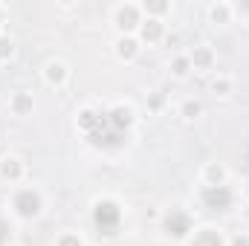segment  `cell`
Masks as SVG:
<instances>
[{"label": "cell", "mask_w": 249, "mask_h": 246, "mask_svg": "<svg viewBox=\"0 0 249 246\" xmlns=\"http://www.w3.org/2000/svg\"><path fill=\"white\" fill-rule=\"evenodd\" d=\"M122 206L116 200H96L93 203V226L102 238H113L122 229Z\"/></svg>", "instance_id": "obj_1"}, {"label": "cell", "mask_w": 249, "mask_h": 246, "mask_svg": "<svg viewBox=\"0 0 249 246\" xmlns=\"http://www.w3.org/2000/svg\"><path fill=\"white\" fill-rule=\"evenodd\" d=\"M87 139H90V145L99 148V151H119L124 142H127V133H119L116 127H110L107 119H105V110H99V122H96V127L87 133Z\"/></svg>", "instance_id": "obj_2"}, {"label": "cell", "mask_w": 249, "mask_h": 246, "mask_svg": "<svg viewBox=\"0 0 249 246\" xmlns=\"http://www.w3.org/2000/svg\"><path fill=\"white\" fill-rule=\"evenodd\" d=\"M12 209H15L18 217L32 220V217L41 214V209H44V197H41L38 188H20V191L12 197Z\"/></svg>", "instance_id": "obj_3"}, {"label": "cell", "mask_w": 249, "mask_h": 246, "mask_svg": "<svg viewBox=\"0 0 249 246\" xmlns=\"http://www.w3.org/2000/svg\"><path fill=\"white\" fill-rule=\"evenodd\" d=\"M200 200L209 211H229L232 203H235V194H232L229 185H203Z\"/></svg>", "instance_id": "obj_4"}, {"label": "cell", "mask_w": 249, "mask_h": 246, "mask_svg": "<svg viewBox=\"0 0 249 246\" xmlns=\"http://www.w3.org/2000/svg\"><path fill=\"white\" fill-rule=\"evenodd\" d=\"M162 232H165L168 238H174V241L188 238V232H191V217H188V211H183V209L165 211V217H162Z\"/></svg>", "instance_id": "obj_5"}, {"label": "cell", "mask_w": 249, "mask_h": 246, "mask_svg": "<svg viewBox=\"0 0 249 246\" xmlns=\"http://www.w3.org/2000/svg\"><path fill=\"white\" fill-rule=\"evenodd\" d=\"M113 23H116V29H119L122 35H130V32L139 29V23H142V9L133 6V3H122V6H116V12H113Z\"/></svg>", "instance_id": "obj_6"}, {"label": "cell", "mask_w": 249, "mask_h": 246, "mask_svg": "<svg viewBox=\"0 0 249 246\" xmlns=\"http://www.w3.org/2000/svg\"><path fill=\"white\" fill-rule=\"evenodd\" d=\"M105 119H107L110 127H116L119 133H130V127H133V122H136V113H133L130 105L119 102V105H113L110 110H105Z\"/></svg>", "instance_id": "obj_7"}, {"label": "cell", "mask_w": 249, "mask_h": 246, "mask_svg": "<svg viewBox=\"0 0 249 246\" xmlns=\"http://www.w3.org/2000/svg\"><path fill=\"white\" fill-rule=\"evenodd\" d=\"M139 38H142L145 44H157V41H162V38H165V26H162V20H157V18H142V23H139Z\"/></svg>", "instance_id": "obj_8"}, {"label": "cell", "mask_w": 249, "mask_h": 246, "mask_svg": "<svg viewBox=\"0 0 249 246\" xmlns=\"http://www.w3.org/2000/svg\"><path fill=\"white\" fill-rule=\"evenodd\" d=\"M188 246H226V238H223V232H220V229L206 226V229L194 232V238L188 241Z\"/></svg>", "instance_id": "obj_9"}, {"label": "cell", "mask_w": 249, "mask_h": 246, "mask_svg": "<svg viewBox=\"0 0 249 246\" xmlns=\"http://www.w3.org/2000/svg\"><path fill=\"white\" fill-rule=\"evenodd\" d=\"M23 177V162L18 159V157H3L0 159V180H6V183H18Z\"/></svg>", "instance_id": "obj_10"}, {"label": "cell", "mask_w": 249, "mask_h": 246, "mask_svg": "<svg viewBox=\"0 0 249 246\" xmlns=\"http://www.w3.org/2000/svg\"><path fill=\"white\" fill-rule=\"evenodd\" d=\"M188 61H191V70L206 72V70L214 67V50H212V47H194L191 55H188Z\"/></svg>", "instance_id": "obj_11"}, {"label": "cell", "mask_w": 249, "mask_h": 246, "mask_svg": "<svg viewBox=\"0 0 249 246\" xmlns=\"http://www.w3.org/2000/svg\"><path fill=\"white\" fill-rule=\"evenodd\" d=\"M67 75H70V70H67L64 61H47V67H44V81L50 87H61L67 81Z\"/></svg>", "instance_id": "obj_12"}, {"label": "cell", "mask_w": 249, "mask_h": 246, "mask_svg": "<svg viewBox=\"0 0 249 246\" xmlns=\"http://www.w3.org/2000/svg\"><path fill=\"white\" fill-rule=\"evenodd\" d=\"M116 55H119V61H133L139 55V41L130 38V35H122L116 41Z\"/></svg>", "instance_id": "obj_13"}, {"label": "cell", "mask_w": 249, "mask_h": 246, "mask_svg": "<svg viewBox=\"0 0 249 246\" xmlns=\"http://www.w3.org/2000/svg\"><path fill=\"white\" fill-rule=\"evenodd\" d=\"M9 107H12V113H15V116H29V113H32V107H35L32 93H15V96L9 99Z\"/></svg>", "instance_id": "obj_14"}, {"label": "cell", "mask_w": 249, "mask_h": 246, "mask_svg": "<svg viewBox=\"0 0 249 246\" xmlns=\"http://www.w3.org/2000/svg\"><path fill=\"white\" fill-rule=\"evenodd\" d=\"M203 180H206V185H226V168L217 165V162H212V165H206Z\"/></svg>", "instance_id": "obj_15"}, {"label": "cell", "mask_w": 249, "mask_h": 246, "mask_svg": "<svg viewBox=\"0 0 249 246\" xmlns=\"http://www.w3.org/2000/svg\"><path fill=\"white\" fill-rule=\"evenodd\" d=\"M139 9H142L148 18H157V20H160V15H165V12L171 9V3H168V0H145Z\"/></svg>", "instance_id": "obj_16"}, {"label": "cell", "mask_w": 249, "mask_h": 246, "mask_svg": "<svg viewBox=\"0 0 249 246\" xmlns=\"http://www.w3.org/2000/svg\"><path fill=\"white\" fill-rule=\"evenodd\" d=\"M209 18H212V23H229L232 20V6L229 3H214L209 9Z\"/></svg>", "instance_id": "obj_17"}, {"label": "cell", "mask_w": 249, "mask_h": 246, "mask_svg": "<svg viewBox=\"0 0 249 246\" xmlns=\"http://www.w3.org/2000/svg\"><path fill=\"white\" fill-rule=\"evenodd\" d=\"M99 122V110H93V107H84V110H78V127L84 130V136L96 127Z\"/></svg>", "instance_id": "obj_18"}, {"label": "cell", "mask_w": 249, "mask_h": 246, "mask_svg": "<svg viewBox=\"0 0 249 246\" xmlns=\"http://www.w3.org/2000/svg\"><path fill=\"white\" fill-rule=\"evenodd\" d=\"M180 113H183V119H200L203 116V105L194 102V99H186L183 107H180Z\"/></svg>", "instance_id": "obj_19"}, {"label": "cell", "mask_w": 249, "mask_h": 246, "mask_svg": "<svg viewBox=\"0 0 249 246\" xmlns=\"http://www.w3.org/2000/svg\"><path fill=\"white\" fill-rule=\"evenodd\" d=\"M188 70H191V61H188V55H177V58L171 61V75H174V78H186Z\"/></svg>", "instance_id": "obj_20"}, {"label": "cell", "mask_w": 249, "mask_h": 246, "mask_svg": "<svg viewBox=\"0 0 249 246\" xmlns=\"http://www.w3.org/2000/svg\"><path fill=\"white\" fill-rule=\"evenodd\" d=\"M232 87H235V81H232V78H226V75H220V78H214V81H212L214 96H229V93H232Z\"/></svg>", "instance_id": "obj_21"}, {"label": "cell", "mask_w": 249, "mask_h": 246, "mask_svg": "<svg viewBox=\"0 0 249 246\" xmlns=\"http://www.w3.org/2000/svg\"><path fill=\"white\" fill-rule=\"evenodd\" d=\"M15 55V41L9 35H0V61H9Z\"/></svg>", "instance_id": "obj_22"}, {"label": "cell", "mask_w": 249, "mask_h": 246, "mask_svg": "<svg viewBox=\"0 0 249 246\" xmlns=\"http://www.w3.org/2000/svg\"><path fill=\"white\" fill-rule=\"evenodd\" d=\"M55 246H84V241H81L78 235H72V232H64Z\"/></svg>", "instance_id": "obj_23"}, {"label": "cell", "mask_w": 249, "mask_h": 246, "mask_svg": "<svg viewBox=\"0 0 249 246\" xmlns=\"http://www.w3.org/2000/svg\"><path fill=\"white\" fill-rule=\"evenodd\" d=\"M9 241H12V226L6 217H0V246H6Z\"/></svg>", "instance_id": "obj_24"}, {"label": "cell", "mask_w": 249, "mask_h": 246, "mask_svg": "<svg viewBox=\"0 0 249 246\" xmlns=\"http://www.w3.org/2000/svg\"><path fill=\"white\" fill-rule=\"evenodd\" d=\"M229 246H249V235L247 232H238V235L229 241Z\"/></svg>", "instance_id": "obj_25"}, {"label": "cell", "mask_w": 249, "mask_h": 246, "mask_svg": "<svg viewBox=\"0 0 249 246\" xmlns=\"http://www.w3.org/2000/svg\"><path fill=\"white\" fill-rule=\"evenodd\" d=\"M148 105H151V110H160V107H162V99H160V96H154Z\"/></svg>", "instance_id": "obj_26"}, {"label": "cell", "mask_w": 249, "mask_h": 246, "mask_svg": "<svg viewBox=\"0 0 249 246\" xmlns=\"http://www.w3.org/2000/svg\"><path fill=\"white\" fill-rule=\"evenodd\" d=\"M241 12H247L249 15V3H241Z\"/></svg>", "instance_id": "obj_27"}]
</instances>
